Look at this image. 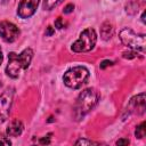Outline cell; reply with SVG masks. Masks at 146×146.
Returning a JSON list of instances; mask_svg holds the SVG:
<instances>
[{"mask_svg":"<svg viewBox=\"0 0 146 146\" xmlns=\"http://www.w3.org/2000/svg\"><path fill=\"white\" fill-rule=\"evenodd\" d=\"M33 50L31 48L24 49L21 54L9 52L8 55V64L6 66V73L8 76L16 79L21 74L22 71H25L32 60Z\"/></svg>","mask_w":146,"mask_h":146,"instance_id":"cell-1","label":"cell"},{"mask_svg":"<svg viewBox=\"0 0 146 146\" xmlns=\"http://www.w3.org/2000/svg\"><path fill=\"white\" fill-rule=\"evenodd\" d=\"M99 94L94 88L84 89L76 98L74 105V116L76 120H81L86 114H88L98 103Z\"/></svg>","mask_w":146,"mask_h":146,"instance_id":"cell-2","label":"cell"},{"mask_svg":"<svg viewBox=\"0 0 146 146\" xmlns=\"http://www.w3.org/2000/svg\"><path fill=\"white\" fill-rule=\"evenodd\" d=\"M121 42L133 51L145 52V44H146V35L145 34H136L131 29L124 27L119 33Z\"/></svg>","mask_w":146,"mask_h":146,"instance_id":"cell-3","label":"cell"},{"mask_svg":"<svg viewBox=\"0 0 146 146\" xmlns=\"http://www.w3.org/2000/svg\"><path fill=\"white\" fill-rule=\"evenodd\" d=\"M89 79V71L84 66H74L66 71L63 76V81L66 87L71 89L81 88Z\"/></svg>","mask_w":146,"mask_h":146,"instance_id":"cell-4","label":"cell"},{"mask_svg":"<svg viewBox=\"0 0 146 146\" xmlns=\"http://www.w3.org/2000/svg\"><path fill=\"white\" fill-rule=\"evenodd\" d=\"M97 41V34L94 29L89 27L81 32L79 39L72 44V50L74 52H87L94 49Z\"/></svg>","mask_w":146,"mask_h":146,"instance_id":"cell-5","label":"cell"},{"mask_svg":"<svg viewBox=\"0 0 146 146\" xmlns=\"http://www.w3.org/2000/svg\"><path fill=\"white\" fill-rule=\"evenodd\" d=\"M14 98V89H7L0 95V124L3 123L10 113L11 104Z\"/></svg>","mask_w":146,"mask_h":146,"instance_id":"cell-6","label":"cell"},{"mask_svg":"<svg viewBox=\"0 0 146 146\" xmlns=\"http://www.w3.org/2000/svg\"><path fill=\"white\" fill-rule=\"evenodd\" d=\"M19 35L18 27L8 21H2L0 23V36L6 42H14Z\"/></svg>","mask_w":146,"mask_h":146,"instance_id":"cell-7","label":"cell"},{"mask_svg":"<svg viewBox=\"0 0 146 146\" xmlns=\"http://www.w3.org/2000/svg\"><path fill=\"white\" fill-rule=\"evenodd\" d=\"M40 0H21L18 8H17V15L21 18H29L31 17L39 5Z\"/></svg>","mask_w":146,"mask_h":146,"instance_id":"cell-8","label":"cell"},{"mask_svg":"<svg viewBox=\"0 0 146 146\" xmlns=\"http://www.w3.org/2000/svg\"><path fill=\"white\" fill-rule=\"evenodd\" d=\"M129 111L137 114H143L145 112V94L141 92L131 98L129 103Z\"/></svg>","mask_w":146,"mask_h":146,"instance_id":"cell-9","label":"cell"},{"mask_svg":"<svg viewBox=\"0 0 146 146\" xmlns=\"http://www.w3.org/2000/svg\"><path fill=\"white\" fill-rule=\"evenodd\" d=\"M23 129H24V125L22 123V121L19 120H13L9 125L7 127V135L9 137H18L22 132H23Z\"/></svg>","mask_w":146,"mask_h":146,"instance_id":"cell-10","label":"cell"},{"mask_svg":"<svg viewBox=\"0 0 146 146\" xmlns=\"http://www.w3.org/2000/svg\"><path fill=\"white\" fill-rule=\"evenodd\" d=\"M113 31H114L113 25L110 22H105L100 27V35L104 40H108L113 35Z\"/></svg>","mask_w":146,"mask_h":146,"instance_id":"cell-11","label":"cell"},{"mask_svg":"<svg viewBox=\"0 0 146 146\" xmlns=\"http://www.w3.org/2000/svg\"><path fill=\"white\" fill-rule=\"evenodd\" d=\"M63 2V0H44L43 1V8L46 10H51L54 8H56L58 5H60Z\"/></svg>","mask_w":146,"mask_h":146,"instance_id":"cell-12","label":"cell"},{"mask_svg":"<svg viewBox=\"0 0 146 146\" xmlns=\"http://www.w3.org/2000/svg\"><path fill=\"white\" fill-rule=\"evenodd\" d=\"M135 135H136L137 138H144V137H145V122H141V123L136 128Z\"/></svg>","mask_w":146,"mask_h":146,"instance_id":"cell-13","label":"cell"},{"mask_svg":"<svg viewBox=\"0 0 146 146\" xmlns=\"http://www.w3.org/2000/svg\"><path fill=\"white\" fill-rule=\"evenodd\" d=\"M75 145H97V143L88 139H79L75 141Z\"/></svg>","mask_w":146,"mask_h":146,"instance_id":"cell-14","label":"cell"},{"mask_svg":"<svg viewBox=\"0 0 146 146\" xmlns=\"http://www.w3.org/2000/svg\"><path fill=\"white\" fill-rule=\"evenodd\" d=\"M11 141L9 140V138H7L3 133L0 132V145H10Z\"/></svg>","mask_w":146,"mask_h":146,"instance_id":"cell-15","label":"cell"},{"mask_svg":"<svg viewBox=\"0 0 146 146\" xmlns=\"http://www.w3.org/2000/svg\"><path fill=\"white\" fill-rule=\"evenodd\" d=\"M73 9H74V5L73 3H68V5L65 6V8L63 9V11H64V14H70V13L73 11Z\"/></svg>","mask_w":146,"mask_h":146,"instance_id":"cell-16","label":"cell"},{"mask_svg":"<svg viewBox=\"0 0 146 146\" xmlns=\"http://www.w3.org/2000/svg\"><path fill=\"white\" fill-rule=\"evenodd\" d=\"M55 27H57L58 30H60V29L64 27V22H63V19H62L60 17H58V18L55 21Z\"/></svg>","mask_w":146,"mask_h":146,"instance_id":"cell-17","label":"cell"},{"mask_svg":"<svg viewBox=\"0 0 146 146\" xmlns=\"http://www.w3.org/2000/svg\"><path fill=\"white\" fill-rule=\"evenodd\" d=\"M136 55H137V51H130V52H123V57L124 58H133V57H136Z\"/></svg>","mask_w":146,"mask_h":146,"instance_id":"cell-18","label":"cell"},{"mask_svg":"<svg viewBox=\"0 0 146 146\" xmlns=\"http://www.w3.org/2000/svg\"><path fill=\"white\" fill-rule=\"evenodd\" d=\"M50 136H51V135L49 133L47 137H44V138L40 139V140H39V143H40V144H49V143H50Z\"/></svg>","mask_w":146,"mask_h":146,"instance_id":"cell-19","label":"cell"},{"mask_svg":"<svg viewBox=\"0 0 146 146\" xmlns=\"http://www.w3.org/2000/svg\"><path fill=\"white\" fill-rule=\"evenodd\" d=\"M112 64H113V62H111V60H103L102 64H100V68H105V67H107Z\"/></svg>","mask_w":146,"mask_h":146,"instance_id":"cell-20","label":"cell"},{"mask_svg":"<svg viewBox=\"0 0 146 146\" xmlns=\"http://www.w3.org/2000/svg\"><path fill=\"white\" fill-rule=\"evenodd\" d=\"M129 144V140L128 139H119L117 141H116V145H128Z\"/></svg>","mask_w":146,"mask_h":146,"instance_id":"cell-21","label":"cell"},{"mask_svg":"<svg viewBox=\"0 0 146 146\" xmlns=\"http://www.w3.org/2000/svg\"><path fill=\"white\" fill-rule=\"evenodd\" d=\"M52 33H54V29H52L51 26H48V27H47V32H46V34H47V35H51Z\"/></svg>","mask_w":146,"mask_h":146,"instance_id":"cell-22","label":"cell"},{"mask_svg":"<svg viewBox=\"0 0 146 146\" xmlns=\"http://www.w3.org/2000/svg\"><path fill=\"white\" fill-rule=\"evenodd\" d=\"M2 63V51H1V48H0V64Z\"/></svg>","mask_w":146,"mask_h":146,"instance_id":"cell-23","label":"cell"},{"mask_svg":"<svg viewBox=\"0 0 146 146\" xmlns=\"http://www.w3.org/2000/svg\"><path fill=\"white\" fill-rule=\"evenodd\" d=\"M141 21H143V23H145V13H143V15H141Z\"/></svg>","mask_w":146,"mask_h":146,"instance_id":"cell-24","label":"cell"},{"mask_svg":"<svg viewBox=\"0 0 146 146\" xmlns=\"http://www.w3.org/2000/svg\"><path fill=\"white\" fill-rule=\"evenodd\" d=\"M8 0H0V3H6Z\"/></svg>","mask_w":146,"mask_h":146,"instance_id":"cell-25","label":"cell"},{"mask_svg":"<svg viewBox=\"0 0 146 146\" xmlns=\"http://www.w3.org/2000/svg\"><path fill=\"white\" fill-rule=\"evenodd\" d=\"M0 86H1V83H0Z\"/></svg>","mask_w":146,"mask_h":146,"instance_id":"cell-26","label":"cell"}]
</instances>
